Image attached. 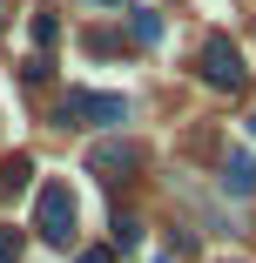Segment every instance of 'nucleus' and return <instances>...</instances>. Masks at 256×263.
Returning <instances> with one entry per match:
<instances>
[{
    "instance_id": "f257e3e1",
    "label": "nucleus",
    "mask_w": 256,
    "mask_h": 263,
    "mask_svg": "<svg viewBox=\"0 0 256 263\" xmlns=\"http://www.w3.org/2000/svg\"><path fill=\"white\" fill-rule=\"evenodd\" d=\"M54 122L68 128H122L128 122V101L122 95H101V88H68L61 101H54Z\"/></svg>"
},
{
    "instance_id": "f03ea898",
    "label": "nucleus",
    "mask_w": 256,
    "mask_h": 263,
    "mask_svg": "<svg viewBox=\"0 0 256 263\" xmlns=\"http://www.w3.org/2000/svg\"><path fill=\"white\" fill-rule=\"evenodd\" d=\"M195 74L209 88H223V95H243V54H236V41L229 34H209L202 54H195Z\"/></svg>"
},
{
    "instance_id": "7ed1b4c3",
    "label": "nucleus",
    "mask_w": 256,
    "mask_h": 263,
    "mask_svg": "<svg viewBox=\"0 0 256 263\" xmlns=\"http://www.w3.org/2000/svg\"><path fill=\"white\" fill-rule=\"evenodd\" d=\"M34 230H41L47 243H68V236H74V189H68V182H41V196H34Z\"/></svg>"
},
{
    "instance_id": "20e7f679",
    "label": "nucleus",
    "mask_w": 256,
    "mask_h": 263,
    "mask_svg": "<svg viewBox=\"0 0 256 263\" xmlns=\"http://www.w3.org/2000/svg\"><path fill=\"white\" fill-rule=\"evenodd\" d=\"M135 162H142V148H135V142H94V148H88V169H94L101 182H122Z\"/></svg>"
},
{
    "instance_id": "39448f33",
    "label": "nucleus",
    "mask_w": 256,
    "mask_h": 263,
    "mask_svg": "<svg viewBox=\"0 0 256 263\" xmlns=\"http://www.w3.org/2000/svg\"><path fill=\"white\" fill-rule=\"evenodd\" d=\"M216 182H223V196H256V155H249V148H229Z\"/></svg>"
},
{
    "instance_id": "423d86ee",
    "label": "nucleus",
    "mask_w": 256,
    "mask_h": 263,
    "mask_svg": "<svg viewBox=\"0 0 256 263\" xmlns=\"http://www.w3.org/2000/svg\"><path fill=\"white\" fill-rule=\"evenodd\" d=\"M128 41H135V47H155V41H162V14H155V7H128Z\"/></svg>"
},
{
    "instance_id": "0eeeda50",
    "label": "nucleus",
    "mask_w": 256,
    "mask_h": 263,
    "mask_svg": "<svg viewBox=\"0 0 256 263\" xmlns=\"http://www.w3.org/2000/svg\"><path fill=\"white\" fill-rule=\"evenodd\" d=\"M34 182V162H27V155H7V162H0V196H21Z\"/></svg>"
},
{
    "instance_id": "6e6552de",
    "label": "nucleus",
    "mask_w": 256,
    "mask_h": 263,
    "mask_svg": "<svg viewBox=\"0 0 256 263\" xmlns=\"http://www.w3.org/2000/svg\"><path fill=\"white\" fill-rule=\"evenodd\" d=\"M27 34H34V47L47 54V47L61 41V21H54V7H34V21H27Z\"/></svg>"
},
{
    "instance_id": "1a4fd4ad",
    "label": "nucleus",
    "mask_w": 256,
    "mask_h": 263,
    "mask_svg": "<svg viewBox=\"0 0 256 263\" xmlns=\"http://www.w3.org/2000/svg\"><path fill=\"white\" fill-rule=\"evenodd\" d=\"M142 243V223L135 216H122V209H115V250H135Z\"/></svg>"
},
{
    "instance_id": "9d476101",
    "label": "nucleus",
    "mask_w": 256,
    "mask_h": 263,
    "mask_svg": "<svg viewBox=\"0 0 256 263\" xmlns=\"http://www.w3.org/2000/svg\"><path fill=\"white\" fill-rule=\"evenodd\" d=\"M0 263H21V230L0 223Z\"/></svg>"
},
{
    "instance_id": "9b49d317",
    "label": "nucleus",
    "mask_w": 256,
    "mask_h": 263,
    "mask_svg": "<svg viewBox=\"0 0 256 263\" xmlns=\"http://www.w3.org/2000/svg\"><path fill=\"white\" fill-rule=\"evenodd\" d=\"M21 81H27V88H41V81H47V54H34V61L21 68Z\"/></svg>"
},
{
    "instance_id": "f8f14e48",
    "label": "nucleus",
    "mask_w": 256,
    "mask_h": 263,
    "mask_svg": "<svg viewBox=\"0 0 256 263\" xmlns=\"http://www.w3.org/2000/svg\"><path fill=\"white\" fill-rule=\"evenodd\" d=\"M81 263H115V250H81Z\"/></svg>"
},
{
    "instance_id": "ddd939ff",
    "label": "nucleus",
    "mask_w": 256,
    "mask_h": 263,
    "mask_svg": "<svg viewBox=\"0 0 256 263\" xmlns=\"http://www.w3.org/2000/svg\"><path fill=\"white\" fill-rule=\"evenodd\" d=\"M88 7H122V0H88Z\"/></svg>"
},
{
    "instance_id": "4468645a",
    "label": "nucleus",
    "mask_w": 256,
    "mask_h": 263,
    "mask_svg": "<svg viewBox=\"0 0 256 263\" xmlns=\"http://www.w3.org/2000/svg\"><path fill=\"white\" fill-rule=\"evenodd\" d=\"M148 263H175V256H148Z\"/></svg>"
},
{
    "instance_id": "2eb2a0df",
    "label": "nucleus",
    "mask_w": 256,
    "mask_h": 263,
    "mask_svg": "<svg viewBox=\"0 0 256 263\" xmlns=\"http://www.w3.org/2000/svg\"><path fill=\"white\" fill-rule=\"evenodd\" d=\"M216 263H243V256H216Z\"/></svg>"
},
{
    "instance_id": "dca6fc26",
    "label": "nucleus",
    "mask_w": 256,
    "mask_h": 263,
    "mask_svg": "<svg viewBox=\"0 0 256 263\" xmlns=\"http://www.w3.org/2000/svg\"><path fill=\"white\" fill-rule=\"evenodd\" d=\"M249 135H256V115H249Z\"/></svg>"
}]
</instances>
